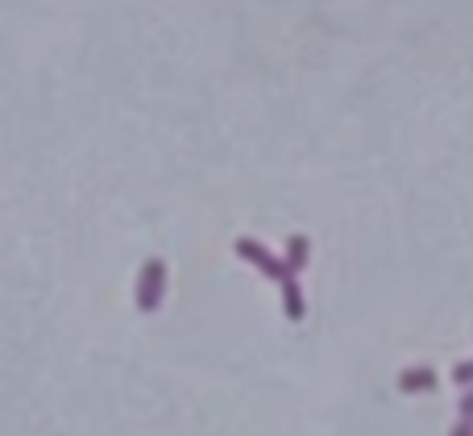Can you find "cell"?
<instances>
[{
    "label": "cell",
    "instance_id": "obj_4",
    "mask_svg": "<svg viewBox=\"0 0 473 436\" xmlns=\"http://www.w3.org/2000/svg\"><path fill=\"white\" fill-rule=\"evenodd\" d=\"M307 258H312V245H307L304 233H295L291 242H287V258H282V262H287V270H291V275H299V270L307 267Z\"/></svg>",
    "mask_w": 473,
    "mask_h": 436
},
{
    "label": "cell",
    "instance_id": "obj_5",
    "mask_svg": "<svg viewBox=\"0 0 473 436\" xmlns=\"http://www.w3.org/2000/svg\"><path fill=\"white\" fill-rule=\"evenodd\" d=\"M453 383H457V387H465V391H469V387H473V362L453 366Z\"/></svg>",
    "mask_w": 473,
    "mask_h": 436
},
{
    "label": "cell",
    "instance_id": "obj_6",
    "mask_svg": "<svg viewBox=\"0 0 473 436\" xmlns=\"http://www.w3.org/2000/svg\"><path fill=\"white\" fill-rule=\"evenodd\" d=\"M449 436H473V415H461V420H457V428H453Z\"/></svg>",
    "mask_w": 473,
    "mask_h": 436
},
{
    "label": "cell",
    "instance_id": "obj_3",
    "mask_svg": "<svg viewBox=\"0 0 473 436\" xmlns=\"http://www.w3.org/2000/svg\"><path fill=\"white\" fill-rule=\"evenodd\" d=\"M436 387H440V374L432 366H407L399 374V391H407V395H415V391H436Z\"/></svg>",
    "mask_w": 473,
    "mask_h": 436
},
{
    "label": "cell",
    "instance_id": "obj_1",
    "mask_svg": "<svg viewBox=\"0 0 473 436\" xmlns=\"http://www.w3.org/2000/svg\"><path fill=\"white\" fill-rule=\"evenodd\" d=\"M162 295H167V262L162 258H146L142 262V270H137V312H158L162 308Z\"/></svg>",
    "mask_w": 473,
    "mask_h": 436
},
{
    "label": "cell",
    "instance_id": "obj_2",
    "mask_svg": "<svg viewBox=\"0 0 473 436\" xmlns=\"http://www.w3.org/2000/svg\"><path fill=\"white\" fill-rule=\"evenodd\" d=\"M232 250H237V258H241V262H249L254 270H262L266 279H274V283L291 279V270H287V262H282V258H274V254L266 250V245H262V242H254V237H237V245H232Z\"/></svg>",
    "mask_w": 473,
    "mask_h": 436
}]
</instances>
